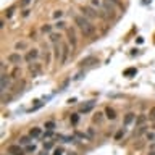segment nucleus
<instances>
[{
    "mask_svg": "<svg viewBox=\"0 0 155 155\" xmlns=\"http://www.w3.org/2000/svg\"><path fill=\"white\" fill-rule=\"evenodd\" d=\"M147 116H149L150 121H155V107H152V108L149 110V115Z\"/></svg>",
    "mask_w": 155,
    "mask_h": 155,
    "instance_id": "nucleus-24",
    "label": "nucleus"
},
{
    "mask_svg": "<svg viewBox=\"0 0 155 155\" xmlns=\"http://www.w3.org/2000/svg\"><path fill=\"white\" fill-rule=\"evenodd\" d=\"M29 3H31V0H21V5H23V7H28Z\"/></svg>",
    "mask_w": 155,
    "mask_h": 155,
    "instance_id": "nucleus-35",
    "label": "nucleus"
},
{
    "mask_svg": "<svg viewBox=\"0 0 155 155\" xmlns=\"http://www.w3.org/2000/svg\"><path fill=\"white\" fill-rule=\"evenodd\" d=\"M147 137H149V139H155V134H153V133H149Z\"/></svg>",
    "mask_w": 155,
    "mask_h": 155,
    "instance_id": "nucleus-39",
    "label": "nucleus"
},
{
    "mask_svg": "<svg viewBox=\"0 0 155 155\" xmlns=\"http://www.w3.org/2000/svg\"><path fill=\"white\" fill-rule=\"evenodd\" d=\"M7 150L10 155H26V150L23 149L21 144H12V145H8Z\"/></svg>",
    "mask_w": 155,
    "mask_h": 155,
    "instance_id": "nucleus-4",
    "label": "nucleus"
},
{
    "mask_svg": "<svg viewBox=\"0 0 155 155\" xmlns=\"http://www.w3.org/2000/svg\"><path fill=\"white\" fill-rule=\"evenodd\" d=\"M87 63H97V60H95L94 57H89V58H86V60H82L79 65H81V66H84V65H87Z\"/></svg>",
    "mask_w": 155,
    "mask_h": 155,
    "instance_id": "nucleus-23",
    "label": "nucleus"
},
{
    "mask_svg": "<svg viewBox=\"0 0 155 155\" xmlns=\"http://www.w3.org/2000/svg\"><path fill=\"white\" fill-rule=\"evenodd\" d=\"M29 136H31V137H41V136H42V129L37 128V126H36V128H31V129H29Z\"/></svg>",
    "mask_w": 155,
    "mask_h": 155,
    "instance_id": "nucleus-14",
    "label": "nucleus"
},
{
    "mask_svg": "<svg viewBox=\"0 0 155 155\" xmlns=\"http://www.w3.org/2000/svg\"><path fill=\"white\" fill-rule=\"evenodd\" d=\"M52 147H53V142H52V140H48V142L44 144V149H52Z\"/></svg>",
    "mask_w": 155,
    "mask_h": 155,
    "instance_id": "nucleus-33",
    "label": "nucleus"
},
{
    "mask_svg": "<svg viewBox=\"0 0 155 155\" xmlns=\"http://www.w3.org/2000/svg\"><path fill=\"white\" fill-rule=\"evenodd\" d=\"M29 73H31L32 76H37L39 73H41V65H39V63H31V65H29Z\"/></svg>",
    "mask_w": 155,
    "mask_h": 155,
    "instance_id": "nucleus-11",
    "label": "nucleus"
},
{
    "mask_svg": "<svg viewBox=\"0 0 155 155\" xmlns=\"http://www.w3.org/2000/svg\"><path fill=\"white\" fill-rule=\"evenodd\" d=\"M92 5H94V7H99V5H102V2H99V0H92Z\"/></svg>",
    "mask_w": 155,
    "mask_h": 155,
    "instance_id": "nucleus-36",
    "label": "nucleus"
},
{
    "mask_svg": "<svg viewBox=\"0 0 155 155\" xmlns=\"http://www.w3.org/2000/svg\"><path fill=\"white\" fill-rule=\"evenodd\" d=\"M52 29H53V26H50V24H44V26H42V32L44 34H52Z\"/></svg>",
    "mask_w": 155,
    "mask_h": 155,
    "instance_id": "nucleus-22",
    "label": "nucleus"
},
{
    "mask_svg": "<svg viewBox=\"0 0 155 155\" xmlns=\"http://www.w3.org/2000/svg\"><path fill=\"white\" fill-rule=\"evenodd\" d=\"M21 16H24V18H28V16H29V10H24V12L21 13Z\"/></svg>",
    "mask_w": 155,
    "mask_h": 155,
    "instance_id": "nucleus-37",
    "label": "nucleus"
},
{
    "mask_svg": "<svg viewBox=\"0 0 155 155\" xmlns=\"http://www.w3.org/2000/svg\"><path fill=\"white\" fill-rule=\"evenodd\" d=\"M104 115H105V113H100V111H99V113H95V115H94V118H92V121H94V124H99V123H102V120H104Z\"/></svg>",
    "mask_w": 155,
    "mask_h": 155,
    "instance_id": "nucleus-17",
    "label": "nucleus"
},
{
    "mask_svg": "<svg viewBox=\"0 0 155 155\" xmlns=\"http://www.w3.org/2000/svg\"><path fill=\"white\" fill-rule=\"evenodd\" d=\"M105 116L108 120H115L116 118V111L111 108V107H107V108H105Z\"/></svg>",
    "mask_w": 155,
    "mask_h": 155,
    "instance_id": "nucleus-15",
    "label": "nucleus"
},
{
    "mask_svg": "<svg viewBox=\"0 0 155 155\" xmlns=\"http://www.w3.org/2000/svg\"><path fill=\"white\" fill-rule=\"evenodd\" d=\"M108 2H111V3H113V5H116V7H118L120 10H123V5H121V3L118 2V0H108Z\"/></svg>",
    "mask_w": 155,
    "mask_h": 155,
    "instance_id": "nucleus-32",
    "label": "nucleus"
},
{
    "mask_svg": "<svg viewBox=\"0 0 155 155\" xmlns=\"http://www.w3.org/2000/svg\"><path fill=\"white\" fill-rule=\"evenodd\" d=\"M52 16L55 18V19H60V18L63 16V12H61V10H55V12H53V15H52Z\"/></svg>",
    "mask_w": 155,
    "mask_h": 155,
    "instance_id": "nucleus-27",
    "label": "nucleus"
},
{
    "mask_svg": "<svg viewBox=\"0 0 155 155\" xmlns=\"http://www.w3.org/2000/svg\"><path fill=\"white\" fill-rule=\"evenodd\" d=\"M0 87H2V94H5V92L12 87V76L7 74V73H3L2 74V86Z\"/></svg>",
    "mask_w": 155,
    "mask_h": 155,
    "instance_id": "nucleus-6",
    "label": "nucleus"
},
{
    "mask_svg": "<svg viewBox=\"0 0 155 155\" xmlns=\"http://www.w3.org/2000/svg\"><path fill=\"white\" fill-rule=\"evenodd\" d=\"M134 118H136V115L133 113V111H128V113L124 115V118H123V124H124V126L131 124V123L134 121Z\"/></svg>",
    "mask_w": 155,
    "mask_h": 155,
    "instance_id": "nucleus-12",
    "label": "nucleus"
},
{
    "mask_svg": "<svg viewBox=\"0 0 155 155\" xmlns=\"http://www.w3.org/2000/svg\"><path fill=\"white\" fill-rule=\"evenodd\" d=\"M65 153V150H63V147H57L55 150H53V155H63Z\"/></svg>",
    "mask_w": 155,
    "mask_h": 155,
    "instance_id": "nucleus-28",
    "label": "nucleus"
},
{
    "mask_svg": "<svg viewBox=\"0 0 155 155\" xmlns=\"http://www.w3.org/2000/svg\"><path fill=\"white\" fill-rule=\"evenodd\" d=\"M124 131H126V129H121V131H118V133H116V136H115V139H121V136L124 134Z\"/></svg>",
    "mask_w": 155,
    "mask_h": 155,
    "instance_id": "nucleus-34",
    "label": "nucleus"
},
{
    "mask_svg": "<svg viewBox=\"0 0 155 155\" xmlns=\"http://www.w3.org/2000/svg\"><path fill=\"white\" fill-rule=\"evenodd\" d=\"M149 155H155V152H153V150H150V152H149Z\"/></svg>",
    "mask_w": 155,
    "mask_h": 155,
    "instance_id": "nucleus-41",
    "label": "nucleus"
},
{
    "mask_svg": "<svg viewBox=\"0 0 155 155\" xmlns=\"http://www.w3.org/2000/svg\"><path fill=\"white\" fill-rule=\"evenodd\" d=\"M34 149H36V147H34V145H28V147H26V150H28V152H32Z\"/></svg>",
    "mask_w": 155,
    "mask_h": 155,
    "instance_id": "nucleus-38",
    "label": "nucleus"
},
{
    "mask_svg": "<svg viewBox=\"0 0 155 155\" xmlns=\"http://www.w3.org/2000/svg\"><path fill=\"white\" fill-rule=\"evenodd\" d=\"M94 105H95V104H94L92 100H91V102H86L84 105H81V107H79V111H81V113H89V111L94 108Z\"/></svg>",
    "mask_w": 155,
    "mask_h": 155,
    "instance_id": "nucleus-9",
    "label": "nucleus"
},
{
    "mask_svg": "<svg viewBox=\"0 0 155 155\" xmlns=\"http://www.w3.org/2000/svg\"><path fill=\"white\" fill-rule=\"evenodd\" d=\"M31 136H21V137H19V144L21 145H28L29 142H31Z\"/></svg>",
    "mask_w": 155,
    "mask_h": 155,
    "instance_id": "nucleus-20",
    "label": "nucleus"
},
{
    "mask_svg": "<svg viewBox=\"0 0 155 155\" xmlns=\"http://www.w3.org/2000/svg\"><path fill=\"white\" fill-rule=\"evenodd\" d=\"M102 8H104V12L105 13H108V16L110 18H113L115 16V13H116V10H115V5L108 2V0H102V5H100Z\"/></svg>",
    "mask_w": 155,
    "mask_h": 155,
    "instance_id": "nucleus-5",
    "label": "nucleus"
},
{
    "mask_svg": "<svg viewBox=\"0 0 155 155\" xmlns=\"http://www.w3.org/2000/svg\"><path fill=\"white\" fill-rule=\"evenodd\" d=\"M152 128H153V129H155V121H153V124H152Z\"/></svg>",
    "mask_w": 155,
    "mask_h": 155,
    "instance_id": "nucleus-42",
    "label": "nucleus"
},
{
    "mask_svg": "<svg viewBox=\"0 0 155 155\" xmlns=\"http://www.w3.org/2000/svg\"><path fill=\"white\" fill-rule=\"evenodd\" d=\"M15 48H16V50H26V48H28V44L23 42V41H19V42L15 44Z\"/></svg>",
    "mask_w": 155,
    "mask_h": 155,
    "instance_id": "nucleus-19",
    "label": "nucleus"
},
{
    "mask_svg": "<svg viewBox=\"0 0 155 155\" xmlns=\"http://www.w3.org/2000/svg\"><path fill=\"white\" fill-rule=\"evenodd\" d=\"M73 19H74L76 26L81 29V32H82V36H84V37H94L95 36V26L86 16H82V15H76V16H73Z\"/></svg>",
    "mask_w": 155,
    "mask_h": 155,
    "instance_id": "nucleus-1",
    "label": "nucleus"
},
{
    "mask_svg": "<svg viewBox=\"0 0 155 155\" xmlns=\"http://www.w3.org/2000/svg\"><path fill=\"white\" fill-rule=\"evenodd\" d=\"M136 73H137V70H136V68H129V70L124 71V76H126V78H133V76H136Z\"/></svg>",
    "mask_w": 155,
    "mask_h": 155,
    "instance_id": "nucleus-21",
    "label": "nucleus"
},
{
    "mask_svg": "<svg viewBox=\"0 0 155 155\" xmlns=\"http://www.w3.org/2000/svg\"><path fill=\"white\" fill-rule=\"evenodd\" d=\"M150 150H155V144H152V145H150Z\"/></svg>",
    "mask_w": 155,
    "mask_h": 155,
    "instance_id": "nucleus-40",
    "label": "nucleus"
},
{
    "mask_svg": "<svg viewBox=\"0 0 155 155\" xmlns=\"http://www.w3.org/2000/svg\"><path fill=\"white\" fill-rule=\"evenodd\" d=\"M149 116H145V115H139L137 118H136V123H137V128L139 126H144L145 124V121H147Z\"/></svg>",
    "mask_w": 155,
    "mask_h": 155,
    "instance_id": "nucleus-16",
    "label": "nucleus"
},
{
    "mask_svg": "<svg viewBox=\"0 0 155 155\" xmlns=\"http://www.w3.org/2000/svg\"><path fill=\"white\" fill-rule=\"evenodd\" d=\"M13 7L12 8H8V10H5V16H7V18H12V15H13Z\"/></svg>",
    "mask_w": 155,
    "mask_h": 155,
    "instance_id": "nucleus-30",
    "label": "nucleus"
},
{
    "mask_svg": "<svg viewBox=\"0 0 155 155\" xmlns=\"http://www.w3.org/2000/svg\"><path fill=\"white\" fill-rule=\"evenodd\" d=\"M23 89H24V81H18L16 84L12 86V91L15 92V94H19V92H21Z\"/></svg>",
    "mask_w": 155,
    "mask_h": 155,
    "instance_id": "nucleus-13",
    "label": "nucleus"
},
{
    "mask_svg": "<svg viewBox=\"0 0 155 155\" xmlns=\"http://www.w3.org/2000/svg\"><path fill=\"white\" fill-rule=\"evenodd\" d=\"M71 124H78V123H79V115H78V113H74V115H71Z\"/></svg>",
    "mask_w": 155,
    "mask_h": 155,
    "instance_id": "nucleus-25",
    "label": "nucleus"
},
{
    "mask_svg": "<svg viewBox=\"0 0 155 155\" xmlns=\"http://www.w3.org/2000/svg\"><path fill=\"white\" fill-rule=\"evenodd\" d=\"M81 12H82V16L89 18V19H95L99 15H97V12L92 7H81Z\"/></svg>",
    "mask_w": 155,
    "mask_h": 155,
    "instance_id": "nucleus-7",
    "label": "nucleus"
},
{
    "mask_svg": "<svg viewBox=\"0 0 155 155\" xmlns=\"http://www.w3.org/2000/svg\"><path fill=\"white\" fill-rule=\"evenodd\" d=\"M145 131H147V126H145V124H144V126H139V128H137V136H139V134H144Z\"/></svg>",
    "mask_w": 155,
    "mask_h": 155,
    "instance_id": "nucleus-29",
    "label": "nucleus"
},
{
    "mask_svg": "<svg viewBox=\"0 0 155 155\" xmlns=\"http://www.w3.org/2000/svg\"><path fill=\"white\" fill-rule=\"evenodd\" d=\"M50 42L53 44V45L60 42V34H58V32H52V34H50Z\"/></svg>",
    "mask_w": 155,
    "mask_h": 155,
    "instance_id": "nucleus-18",
    "label": "nucleus"
},
{
    "mask_svg": "<svg viewBox=\"0 0 155 155\" xmlns=\"http://www.w3.org/2000/svg\"><path fill=\"white\" fill-rule=\"evenodd\" d=\"M66 39H68V44H70V47L76 48L78 45V39H76V34H74V29L73 28H66Z\"/></svg>",
    "mask_w": 155,
    "mask_h": 155,
    "instance_id": "nucleus-2",
    "label": "nucleus"
},
{
    "mask_svg": "<svg viewBox=\"0 0 155 155\" xmlns=\"http://www.w3.org/2000/svg\"><path fill=\"white\" fill-rule=\"evenodd\" d=\"M45 128L52 131L53 128H55V123H53V121H47V123H45Z\"/></svg>",
    "mask_w": 155,
    "mask_h": 155,
    "instance_id": "nucleus-31",
    "label": "nucleus"
},
{
    "mask_svg": "<svg viewBox=\"0 0 155 155\" xmlns=\"http://www.w3.org/2000/svg\"><path fill=\"white\" fill-rule=\"evenodd\" d=\"M39 58V50L37 48H29V50L24 53V61L26 63H34Z\"/></svg>",
    "mask_w": 155,
    "mask_h": 155,
    "instance_id": "nucleus-3",
    "label": "nucleus"
},
{
    "mask_svg": "<svg viewBox=\"0 0 155 155\" xmlns=\"http://www.w3.org/2000/svg\"><path fill=\"white\" fill-rule=\"evenodd\" d=\"M68 50H70V47H68L66 44H63V57L60 58L61 65H65V63L68 61V58H70V52H68Z\"/></svg>",
    "mask_w": 155,
    "mask_h": 155,
    "instance_id": "nucleus-10",
    "label": "nucleus"
},
{
    "mask_svg": "<svg viewBox=\"0 0 155 155\" xmlns=\"http://www.w3.org/2000/svg\"><path fill=\"white\" fill-rule=\"evenodd\" d=\"M53 28H55V29H66V23L65 21H58Z\"/></svg>",
    "mask_w": 155,
    "mask_h": 155,
    "instance_id": "nucleus-26",
    "label": "nucleus"
},
{
    "mask_svg": "<svg viewBox=\"0 0 155 155\" xmlns=\"http://www.w3.org/2000/svg\"><path fill=\"white\" fill-rule=\"evenodd\" d=\"M23 60H24L23 55H19L18 52H13V53H10V55H8V61L12 63V65H19Z\"/></svg>",
    "mask_w": 155,
    "mask_h": 155,
    "instance_id": "nucleus-8",
    "label": "nucleus"
}]
</instances>
